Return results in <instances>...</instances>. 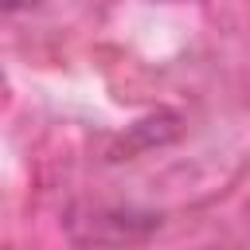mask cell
Segmentation results:
<instances>
[{"instance_id":"1","label":"cell","mask_w":250,"mask_h":250,"mask_svg":"<svg viewBox=\"0 0 250 250\" xmlns=\"http://www.w3.org/2000/svg\"><path fill=\"white\" fill-rule=\"evenodd\" d=\"M39 0H0V12H23V8H35Z\"/></svg>"}]
</instances>
